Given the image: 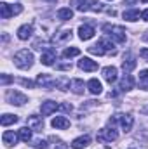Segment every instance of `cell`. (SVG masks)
<instances>
[{
  "mask_svg": "<svg viewBox=\"0 0 148 149\" xmlns=\"http://www.w3.org/2000/svg\"><path fill=\"white\" fill-rule=\"evenodd\" d=\"M14 64H16V68H19V70H30V68L33 66V54H32L28 49H23V50L16 52V56H14Z\"/></svg>",
  "mask_w": 148,
  "mask_h": 149,
  "instance_id": "1",
  "label": "cell"
},
{
  "mask_svg": "<svg viewBox=\"0 0 148 149\" xmlns=\"http://www.w3.org/2000/svg\"><path fill=\"white\" fill-rule=\"evenodd\" d=\"M113 42L106 40V38H101L96 45H91L87 50L89 54H96V56H105V54H115V49H113Z\"/></svg>",
  "mask_w": 148,
  "mask_h": 149,
  "instance_id": "2",
  "label": "cell"
},
{
  "mask_svg": "<svg viewBox=\"0 0 148 149\" xmlns=\"http://www.w3.org/2000/svg\"><path fill=\"white\" fill-rule=\"evenodd\" d=\"M103 31H106V35H110L111 40H115L117 43H124V42H125V30H124L122 26L103 24Z\"/></svg>",
  "mask_w": 148,
  "mask_h": 149,
  "instance_id": "3",
  "label": "cell"
},
{
  "mask_svg": "<svg viewBox=\"0 0 148 149\" xmlns=\"http://www.w3.org/2000/svg\"><path fill=\"white\" fill-rule=\"evenodd\" d=\"M21 12H23V5L21 3H16V5H9L5 2L0 3V16H2V19H9L11 16L21 14Z\"/></svg>",
  "mask_w": 148,
  "mask_h": 149,
  "instance_id": "4",
  "label": "cell"
},
{
  "mask_svg": "<svg viewBox=\"0 0 148 149\" xmlns=\"http://www.w3.org/2000/svg\"><path fill=\"white\" fill-rule=\"evenodd\" d=\"M115 121H120V125H122L124 132H129V130L132 128L134 118H132L131 114H115L113 118H110V125H111V127H113V123H115Z\"/></svg>",
  "mask_w": 148,
  "mask_h": 149,
  "instance_id": "5",
  "label": "cell"
},
{
  "mask_svg": "<svg viewBox=\"0 0 148 149\" xmlns=\"http://www.w3.org/2000/svg\"><path fill=\"white\" fill-rule=\"evenodd\" d=\"M5 97H7L9 104H14V106H23L25 102H28V97H26L25 94L18 92V90H9Z\"/></svg>",
  "mask_w": 148,
  "mask_h": 149,
  "instance_id": "6",
  "label": "cell"
},
{
  "mask_svg": "<svg viewBox=\"0 0 148 149\" xmlns=\"http://www.w3.org/2000/svg\"><path fill=\"white\" fill-rule=\"evenodd\" d=\"M117 137H118V134H117V130L113 128V127H106V128H101L99 130V134H98V139L99 141H103V142H111V141H117Z\"/></svg>",
  "mask_w": 148,
  "mask_h": 149,
  "instance_id": "7",
  "label": "cell"
},
{
  "mask_svg": "<svg viewBox=\"0 0 148 149\" xmlns=\"http://www.w3.org/2000/svg\"><path fill=\"white\" fill-rule=\"evenodd\" d=\"M37 83L42 87V88H54V87L58 85V80H56V78H52L51 74L42 73V74H38V76H37Z\"/></svg>",
  "mask_w": 148,
  "mask_h": 149,
  "instance_id": "8",
  "label": "cell"
},
{
  "mask_svg": "<svg viewBox=\"0 0 148 149\" xmlns=\"http://www.w3.org/2000/svg\"><path fill=\"white\" fill-rule=\"evenodd\" d=\"M18 139H19V134H14L12 130H5L2 134V142L5 148H12L18 144Z\"/></svg>",
  "mask_w": 148,
  "mask_h": 149,
  "instance_id": "9",
  "label": "cell"
},
{
  "mask_svg": "<svg viewBox=\"0 0 148 149\" xmlns=\"http://www.w3.org/2000/svg\"><path fill=\"white\" fill-rule=\"evenodd\" d=\"M26 123H28V127H30L32 130H35V132H42V130H44V120H42V116L32 114V116H28Z\"/></svg>",
  "mask_w": 148,
  "mask_h": 149,
  "instance_id": "10",
  "label": "cell"
},
{
  "mask_svg": "<svg viewBox=\"0 0 148 149\" xmlns=\"http://www.w3.org/2000/svg\"><path fill=\"white\" fill-rule=\"evenodd\" d=\"M78 68L84 70V71H96L98 70V63L92 61V59H89V57H82L78 61Z\"/></svg>",
  "mask_w": 148,
  "mask_h": 149,
  "instance_id": "11",
  "label": "cell"
},
{
  "mask_svg": "<svg viewBox=\"0 0 148 149\" xmlns=\"http://www.w3.org/2000/svg\"><path fill=\"white\" fill-rule=\"evenodd\" d=\"M56 109H59V104H58L56 101H45V102H42V106H40L42 116H49L51 113H54Z\"/></svg>",
  "mask_w": 148,
  "mask_h": 149,
  "instance_id": "12",
  "label": "cell"
},
{
  "mask_svg": "<svg viewBox=\"0 0 148 149\" xmlns=\"http://www.w3.org/2000/svg\"><path fill=\"white\" fill-rule=\"evenodd\" d=\"M94 28L92 26H89V24H82L80 28H78V37L80 40H91V38L94 37Z\"/></svg>",
  "mask_w": 148,
  "mask_h": 149,
  "instance_id": "13",
  "label": "cell"
},
{
  "mask_svg": "<svg viewBox=\"0 0 148 149\" xmlns=\"http://www.w3.org/2000/svg\"><path fill=\"white\" fill-rule=\"evenodd\" d=\"M103 78L108 81V83H115L117 81V68L115 66H106L103 68Z\"/></svg>",
  "mask_w": 148,
  "mask_h": 149,
  "instance_id": "14",
  "label": "cell"
},
{
  "mask_svg": "<svg viewBox=\"0 0 148 149\" xmlns=\"http://www.w3.org/2000/svg\"><path fill=\"white\" fill-rule=\"evenodd\" d=\"M54 61H56V52H54L52 49H47V50L42 54V57H40V63L45 64V66H52Z\"/></svg>",
  "mask_w": 148,
  "mask_h": 149,
  "instance_id": "15",
  "label": "cell"
},
{
  "mask_svg": "<svg viewBox=\"0 0 148 149\" xmlns=\"http://www.w3.org/2000/svg\"><path fill=\"white\" fill-rule=\"evenodd\" d=\"M136 68V59L131 56V54H125L124 56V61H122V70L125 71V73H129V71H132Z\"/></svg>",
  "mask_w": 148,
  "mask_h": 149,
  "instance_id": "16",
  "label": "cell"
},
{
  "mask_svg": "<svg viewBox=\"0 0 148 149\" xmlns=\"http://www.w3.org/2000/svg\"><path fill=\"white\" fill-rule=\"evenodd\" d=\"M87 88H89V92H91V94H94V95H99V94L103 92V85H101V81H99V80H96V78L89 80Z\"/></svg>",
  "mask_w": 148,
  "mask_h": 149,
  "instance_id": "17",
  "label": "cell"
},
{
  "mask_svg": "<svg viewBox=\"0 0 148 149\" xmlns=\"http://www.w3.org/2000/svg\"><path fill=\"white\" fill-rule=\"evenodd\" d=\"M51 125H52L54 128H58V130H65V128L70 127V121H68L65 116H56V118H52Z\"/></svg>",
  "mask_w": 148,
  "mask_h": 149,
  "instance_id": "18",
  "label": "cell"
},
{
  "mask_svg": "<svg viewBox=\"0 0 148 149\" xmlns=\"http://www.w3.org/2000/svg\"><path fill=\"white\" fill-rule=\"evenodd\" d=\"M89 144H91V137H89V135H82V137L75 139L73 142H72V148L73 149H84V148H87Z\"/></svg>",
  "mask_w": 148,
  "mask_h": 149,
  "instance_id": "19",
  "label": "cell"
},
{
  "mask_svg": "<svg viewBox=\"0 0 148 149\" xmlns=\"http://www.w3.org/2000/svg\"><path fill=\"white\" fill-rule=\"evenodd\" d=\"M32 33H33V26H32V24H23V26L18 30L19 40H28V38L32 37Z\"/></svg>",
  "mask_w": 148,
  "mask_h": 149,
  "instance_id": "20",
  "label": "cell"
},
{
  "mask_svg": "<svg viewBox=\"0 0 148 149\" xmlns=\"http://www.w3.org/2000/svg\"><path fill=\"white\" fill-rule=\"evenodd\" d=\"M132 87H134V78L129 73H125L124 78L120 80V90H125V92H127V90H131Z\"/></svg>",
  "mask_w": 148,
  "mask_h": 149,
  "instance_id": "21",
  "label": "cell"
},
{
  "mask_svg": "<svg viewBox=\"0 0 148 149\" xmlns=\"http://www.w3.org/2000/svg\"><path fill=\"white\" fill-rule=\"evenodd\" d=\"M54 40H56L58 43H65V42L72 40V30H61L59 33H56Z\"/></svg>",
  "mask_w": 148,
  "mask_h": 149,
  "instance_id": "22",
  "label": "cell"
},
{
  "mask_svg": "<svg viewBox=\"0 0 148 149\" xmlns=\"http://www.w3.org/2000/svg\"><path fill=\"white\" fill-rule=\"evenodd\" d=\"M84 81L82 80H78V78H75V80H72V83H70V88H72V92L73 94H84Z\"/></svg>",
  "mask_w": 148,
  "mask_h": 149,
  "instance_id": "23",
  "label": "cell"
},
{
  "mask_svg": "<svg viewBox=\"0 0 148 149\" xmlns=\"http://www.w3.org/2000/svg\"><path fill=\"white\" fill-rule=\"evenodd\" d=\"M18 134H19V139H21L23 142H30V141H32V128H30V127H23V128H19Z\"/></svg>",
  "mask_w": 148,
  "mask_h": 149,
  "instance_id": "24",
  "label": "cell"
},
{
  "mask_svg": "<svg viewBox=\"0 0 148 149\" xmlns=\"http://www.w3.org/2000/svg\"><path fill=\"white\" fill-rule=\"evenodd\" d=\"M58 17H59V19H63V21H68V19H72V17H73V10H72V9H68V7H63V9H59V10H58Z\"/></svg>",
  "mask_w": 148,
  "mask_h": 149,
  "instance_id": "25",
  "label": "cell"
},
{
  "mask_svg": "<svg viewBox=\"0 0 148 149\" xmlns=\"http://www.w3.org/2000/svg\"><path fill=\"white\" fill-rule=\"evenodd\" d=\"M18 121V116L16 114H4L2 118H0V123H2V127H9V125H12V123H16Z\"/></svg>",
  "mask_w": 148,
  "mask_h": 149,
  "instance_id": "26",
  "label": "cell"
},
{
  "mask_svg": "<svg viewBox=\"0 0 148 149\" xmlns=\"http://www.w3.org/2000/svg\"><path fill=\"white\" fill-rule=\"evenodd\" d=\"M140 16H141V14H140L138 9H132V10H125V12H124V19H125V21H138Z\"/></svg>",
  "mask_w": 148,
  "mask_h": 149,
  "instance_id": "27",
  "label": "cell"
},
{
  "mask_svg": "<svg viewBox=\"0 0 148 149\" xmlns=\"http://www.w3.org/2000/svg\"><path fill=\"white\" fill-rule=\"evenodd\" d=\"M72 5H75V9H77V10H80V12H84V10L91 9V7L87 5V0H72Z\"/></svg>",
  "mask_w": 148,
  "mask_h": 149,
  "instance_id": "28",
  "label": "cell"
},
{
  "mask_svg": "<svg viewBox=\"0 0 148 149\" xmlns=\"http://www.w3.org/2000/svg\"><path fill=\"white\" fill-rule=\"evenodd\" d=\"M140 87L148 90V70H143L140 73Z\"/></svg>",
  "mask_w": 148,
  "mask_h": 149,
  "instance_id": "29",
  "label": "cell"
},
{
  "mask_svg": "<svg viewBox=\"0 0 148 149\" xmlns=\"http://www.w3.org/2000/svg\"><path fill=\"white\" fill-rule=\"evenodd\" d=\"M78 54H80V50H78L77 47H70V49H65L63 57H65V59H70V57H75V56H78Z\"/></svg>",
  "mask_w": 148,
  "mask_h": 149,
  "instance_id": "30",
  "label": "cell"
},
{
  "mask_svg": "<svg viewBox=\"0 0 148 149\" xmlns=\"http://www.w3.org/2000/svg\"><path fill=\"white\" fill-rule=\"evenodd\" d=\"M56 87H59L61 90H66V88H70V81H68V78H65V76H63V78H59Z\"/></svg>",
  "mask_w": 148,
  "mask_h": 149,
  "instance_id": "31",
  "label": "cell"
},
{
  "mask_svg": "<svg viewBox=\"0 0 148 149\" xmlns=\"http://www.w3.org/2000/svg\"><path fill=\"white\" fill-rule=\"evenodd\" d=\"M33 148L35 149H47V142L42 141V139H37V141L33 142Z\"/></svg>",
  "mask_w": 148,
  "mask_h": 149,
  "instance_id": "32",
  "label": "cell"
},
{
  "mask_svg": "<svg viewBox=\"0 0 148 149\" xmlns=\"http://www.w3.org/2000/svg\"><path fill=\"white\" fill-rule=\"evenodd\" d=\"M18 81H19L21 85H25V87H28V88H33V81H32V80H26V78H19Z\"/></svg>",
  "mask_w": 148,
  "mask_h": 149,
  "instance_id": "33",
  "label": "cell"
},
{
  "mask_svg": "<svg viewBox=\"0 0 148 149\" xmlns=\"http://www.w3.org/2000/svg\"><path fill=\"white\" fill-rule=\"evenodd\" d=\"M58 70H65V71H70L72 70V64H56Z\"/></svg>",
  "mask_w": 148,
  "mask_h": 149,
  "instance_id": "34",
  "label": "cell"
},
{
  "mask_svg": "<svg viewBox=\"0 0 148 149\" xmlns=\"http://www.w3.org/2000/svg\"><path fill=\"white\" fill-rule=\"evenodd\" d=\"M59 109H63V111H66V113H70L73 108H72V104H59Z\"/></svg>",
  "mask_w": 148,
  "mask_h": 149,
  "instance_id": "35",
  "label": "cell"
},
{
  "mask_svg": "<svg viewBox=\"0 0 148 149\" xmlns=\"http://www.w3.org/2000/svg\"><path fill=\"white\" fill-rule=\"evenodd\" d=\"M140 56H141V57L148 63V49H141V50H140Z\"/></svg>",
  "mask_w": 148,
  "mask_h": 149,
  "instance_id": "36",
  "label": "cell"
},
{
  "mask_svg": "<svg viewBox=\"0 0 148 149\" xmlns=\"http://www.w3.org/2000/svg\"><path fill=\"white\" fill-rule=\"evenodd\" d=\"M11 80H12V78H11L9 74H2V85H7Z\"/></svg>",
  "mask_w": 148,
  "mask_h": 149,
  "instance_id": "37",
  "label": "cell"
},
{
  "mask_svg": "<svg viewBox=\"0 0 148 149\" xmlns=\"http://www.w3.org/2000/svg\"><path fill=\"white\" fill-rule=\"evenodd\" d=\"M56 149H68V148H66V144H63L61 141H58V144H56Z\"/></svg>",
  "mask_w": 148,
  "mask_h": 149,
  "instance_id": "38",
  "label": "cell"
},
{
  "mask_svg": "<svg viewBox=\"0 0 148 149\" xmlns=\"http://www.w3.org/2000/svg\"><path fill=\"white\" fill-rule=\"evenodd\" d=\"M141 17H143L145 21H148V9H147V10H143V12H141Z\"/></svg>",
  "mask_w": 148,
  "mask_h": 149,
  "instance_id": "39",
  "label": "cell"
},
{
  "mask_svg": "<svg viewBox=\"0 0 148 149\" xmlns=\"http://www.w3.org/2000/svg\"><path fill=\"white\" fill-rule=\"evenodd\" d=\"M138 0H124V3H127V5H134Z\"/></svg>",
  "mask_w": 148,
  "mask_h": 149,
  "instance_id": "40",
  "label": "cell"
},
{
  "mask_svg": "<svg viewBox=\"0 0 148 149\" xmlns=\"http://www.w3.org/2000/svg\"><path fill=\"white\" fill-rule=\"evenodd\" d=\"M49 2H56V0H49Z\"/></svg>",
  "mask_w": 148,
  "mask_h": 149,
  "instance_id": "41",
  "label": "cell"
},
{
  "mask_svg": "<svg viewBox=\"0 0 148 149\" xmlns=\"http://www.w3.org/2000/svg\"><path fill=\"white\" fill-rule=\"evenodd\" d=\"M141 2H148V0H141Z\"/></svg>",
  "mask_w": 148,
  "mask_h": 149,
  "instance_id": "42",
  "label": "cell"
}]
</instances>
